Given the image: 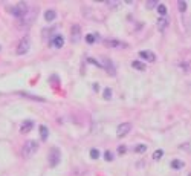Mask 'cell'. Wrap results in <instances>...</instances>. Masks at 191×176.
Masks as SVG:
<instances>
[{"instance_id":"1","label":"cell","mask_w":191,"mask_h":176,"mask_svg":"<svg viewBox=\"0 0 191 176\" xmlns=\"http://www.w3.org/2000/svg\"><path fill=\"white\" fill-rule=\"evenodd\" d=\"M35 17H37V9H34V8L28 9L26 14H24L21 19H19L20 20V28H23V26H31L34 23Z\"/></svg>"},{"instance_id":"2","label":"cell","mask_w":191,"mask_h":176,"mask_svg":"<svg viewBox=\"0 0 191 176\" xmlns=\"http://www.w3.org/2000/svg\"><path fill=\"white\" fill-rule=\"evenodd\" d=\"M47 159H49V166L50 167H57L58 162L61 161V152L58 147H52L49 150V155H47Z\"/></svg>"},{"instance_id":"3","label":"cell","mask_w":191,"mask_h":176,"mask_svg":"<svg viewBox=\"0 0 191 176\" xmlns=\"http://www.w3.org/2000/svg\"><path fill=\"white\" fill-rule=\"evenodd\" d=\"M28 9H29V8H28V5L24 3V2H19L17 5H14V6L9 9V12H11L12 16H16L17 19H21V17L28 12Z\"/></svg>"},{"instance_id":"4","label":"cell","mask_w":191,"mask_h":176,"mask_svg":"<svg viewBox=\"0 0 191 176\" xmlns=\"http://www.w3.org/2000/svg\"><path fill=\"white\" fill-rule=\"evenodd\" d=\"M37 150H38L37 141H26L24 145H23V156L24 158H31V156H34L37 153Z\"/></svg>"},{"instance_id":"5","label":"cell","mask_w":191,"mask_h":176,"mask_svg":"<svg viewBox=\"0 0 191 176\" xmlns=\"http://www.w3.org/2000/svg\"><path fill=\"white\" fill-rule=\"evenodd\" d=\"M29 48H31V40H29V37H23V38L20 40L19 46H17V54H19V55H24V54H28Z\"/></svg>"},{"instance_id":"6","label":"cell","mask_w":191,"mask_h":176,"mask_svg":"<svg viewBox=\"0 0 191 176\" xmlns=\"http://www.w3.org/2000/svg\"><path fill=\"white\" fill-rule=\"evenodd\" d=\"M130 130H132V124H130V123H122V124H119L118 129H116V136H118V138H122V136H125V135L129 133Z\"/></svg>"},{"instance_id":"7","label":"cell","mask_w":191,"mask_h":176,"mask_svg":"<svg viewBox=\"0 0 191 176\" xmlns=\"http://www.w3.org/2000/svg\"><path fill=\"white\" fill-rule=\"evenodd\" d=\"M80 38H81V28H80L78 25H73V26H72V35H70V40H72L73 43H78Z\"/></svg>"},{"instance_id":"8","label":"cell","mask_w":191,"mask_h":176,"mask_svg":"<svg viewBox=\"0 0 191 176\" xmlns=\"http://www.w3.org/2000/svg\"><path fill=\"white\" fill-rule=\"evenodd\" d=\"M139 57L144 58V60H147V61H150V63L156 61V55H155L151 51H141V52H139Z\"/></svg>"},{"instance_id":"9","label":"cell","mask_w":191,"mask_h":176,"mask_svg":"<svg viewBox=\"0 0 191 176\" xmlns=\"http://www.w3.org/2000/svg\"><path fill=\"white\" fill-rule=\"evenodd\" d=\"M104 43H106L107 46H110V48H116V49H119V48H125V46H127L125 43L118 42V40H106Z\"/></svg>"},{"instance_id":"10","label":"cell","mask_w":191,"mask_h":176,"mask_svg":"<svg viewBox=\"0 0 191 176\" xmlns=\"http://www.w3.org/2000/svg\"><path fill=\"white\" fill-rule=\"evenodd\" d=\"M167 28H168V20L165 19V17H161V19L158 20V29H159L161 32H164Z\"/></svg>"},{"instance_id":"11","label":"cell","mask_w":191,"mask_h":176,"mask_svg":"<svg viewBox=\"0 0 191 176\" xmlns=\"http://www.w3.org/2000/svg\"><path fill=\"white\" fill-rule=\"evenodd\" d=\"M50 43H52V46H54V48H61L63 45H64V38H63L61 35H55V37L52 38V42H50Z\"/></svg>"},{"instance_id":"12","label":"cell","mask_w":191,"mask_h":176,"mask_svg":"<svg viewBox=\"0 0 191 176\" xmlns=\"http://www.w3.org/2000/svg\"><path fill=\"white\" fill-rule=\"evenodd\" d=\"M32 127H34V123H32L31 119H26V121L23 123V126H21L20 132H21V133H28V132H31V129H32Z\"/></svg>"},{"instance_id":"13","label":"cell","mask_w":191,"mask_h":176,"mask_svg":"<svg viewBox=\"0 0 191 176\" xmlns=\"http://www.w3.org/2000/svg\"><path fill=\"white\" fill-rule=\"evenodd\" d=\"M55 17H57V12H55L54 9H47V11L44 12V19H46V22H54Z\"/></svg>"},{"instance_id":"14","label":"cell","mask_w":191,"mask_h":176,"mask_svg":"<svg viewBox=\"0 0 191 176\" xmlns=\"http://www.w3.org/2000/svg\"><path fill=\"white\" fill-rule=\"evenodd\" d=\"M185 164H184V161H179V159H174V161H171V169H174V170H179V169H182Z\"/></svg>"},{"instance_id":"15","label":"cell","mask_w":191,"mask_h":176,"mask_svg":"<svg viewBox=\"0 0 191 176\" xmlns=\"http://www.w3.org/2000/svg\"><path fill=\"white\" fill-rule=\"evenodd\" d=\"M158 12H159L161 17H165V16H167V8H165L164 3H159V5H158Z\"/></svg>"},{"instance_id":"16","label":"cell","mask_w":191,"mask_h":176,"mask_svg":"<svg viewBox=\"0 0 191 176\" xmlns=\"http://www.w3.org/2000/svg\"><path fill=\"white\" fill-rule=\"evenodd\" d=\"M40 133H41V139L46 141L47 139V133H49L47 132V127L46 126H40Z\"/></svg>"},{"instance_id":"17","label":"cell","mask_w":191,"mask_h":176,"mask_svg":"<svg viewBox=\"0 0 191 176\" xmlns=\"http://www.w3.org/2000/svg\"><path fill=\"white\" fill-rule=\"evenodd\" d=\"M145 150H147V145H145V144H138V145L135 147V152H136V153H144Z\"/></svg>"},{"instance_id":"18","label":"cell","mask_w":191,"mask_h":176,"mask_svg":"<svg viewBox=\"0 0 191 176\" xmlns=\"http://www.w3.org/2000/svg\"><path fill=\"white\" fill-rule=\"evenodd\" d=\"M132 66L135 67V69H138V71H144V69H145V66H144L141 61H133Z\"/></svg>"},{"instance_id":"19","label":"cell","mask_w":191,"mask_h":176,"mask_svg":"<svg viewBox=\"0 0 191 176\" xmlns=\"http://www.w3.org/2000/svg\"><path fill=\"white\" fill-rule=\"evenodd\" d=\"M96 38H98L96 34H87V35H86V42H87V43H93Z\"/></svg>"},{"instance_id":"20","label":"cell","mask_w":191,"mask_h":176,"mask_svg":"<svg viewBox=\"0 0 191 176\" xmlns=\"http://www.w3.org/2000/svg\"><path fill=\"white\" fill-rule=\"evenodd\" d=\"M177 8H179L181 12H185V11H187V2H184V0H179V2H177Z\"/></svg>"},{"instance_id":"21","label":"cell","mask_w":191,"mask_h":176,"mask_svg":"<svg viewBox=\"0 0 191 176\" xmlns=\"http://www.w3.org/2000/svg\"><path fill=\"white\" fill-rule=\"evenodd\" d=\"M162 156H164V150H161V148H159V150H156L155 153H153V159H156V161H159Z\"/></svg>"},{"instance_id":"22","label":"cell","mask_w":191,"mask_h":176,"mask_svg":"<svg viewBox=\"0 0 191 176\" xmlns=\"http://www.w3.org/2000/svg\"><path fill=\"white\" fill-rule=\"evenodd\" d=\"M90 158L92 159H98L99 158V150H98V148H92V150H90Z\"/></svg>"},{"instance_id":"23","label":"cell","mask_w":191,"mask_h":176,"mask_svg":"<svg viewBox=\"0 0 191 176\" xmlns=\"http://www.w3.org/2000/svg\"><path fill=\"white\" fill-rule=\"evenodd\" d=\"M104 98H106V100H110V98H112V89H110V87H106V89H104Z\"/></svg>"},{"instance_id":"24","label":"cell","mask_w":191,"mask_h":176,"mask_svg":"<svg viewBox=\"0 0 191 176\" xmlns=\"http://www.w3.org/2000/svg\"><path fill=\"white\" fill-rule=\"evenodd\" d=\"M104 159H106V161H113V153H112L110 150H107V152L104 153Z\"/></svg>"},{"instance_id":"25","label":"cell","mask_w":191,"mask_h":176,"mask_svg":"<svg viewBox=\"0 0 191 176\" xmlns=\"http://www.w3.org/2000/svg\"><path fill=\"white\" fill-rule=\"evenodd\" d=\"M159 3L158 2H155V0H150V2H147V8L148 9H151V8H155V6H158Z\"/></svg>"},{"instance_id":"26","label":"cell","mask_w":191,"mask_h":176,"mask_svg":"<svg viewBox=\"0 0 191 176\" xmlns=\"http://www.w3.org/2000/svg\"><path fill=\"white\" fill-rule=\"evenodd\" d=\"M106 5H107L109 8H116L119 3H118V2H106Z\"/></svg>"},{"instance_id":"27","label":"cell","mask_w":191,"mask_h":176,"mask_svg":"<svg viewBox=\"0 0 191 176\" xmlns=\"http://www.w3.org/2000/svg\"><path fill=\"white\" fill-rule=\"evenodd\" d=\"M125 152H127V147H125V145H119V147H118V153L122 155V153H125Z\"/></svg>"},{"instance_id":"28","label":"cell","mask_w":191,"mask_h":176,"mask_svg":"<svg viewBox=\"0 0 191 176\" xmlns=\"http://www.w3.org/2000/svg\"><path fill=\"white\" fill-rule=\"evenodd\" d=\"M188 176H191V173H190V175H188Z\"/></svg>"},{"instance_id":"29","label":"cell","mask_w":191,"mask_h":176,"mask_svg":"<svg viewBox=\"0 0 191 176\" xmlns=\"http://www.w3.org/2000/svg\"><path fill=\"white\" fill-rule=\"evenodd\" d=\"M0 49H2V48H0Z\"/></svg>"}]
</instances>
